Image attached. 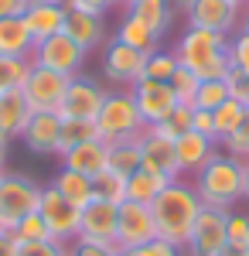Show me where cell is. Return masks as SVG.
I'll use <instances>...</instances> for the list:
<instances>
[{
  "label": "cell",
  "mask_w": 249,
  "mask_h": 256,
  "mask_svg": "<svg viewBox=\"0 0 249 256\" xmlns=\"http://www.w3.org/2000/svg\"><path fill=\"white\" fill-rule=\"evenodd\" d=\"M226 218H229L226 208H202L198 218H194L192 236L184 242V256H218L222 253L229 246Z\"/></svg>",
  "instance_id": "8fae6325"
},
{
  "label": "cell",
  "mask_w": 249,
  "mask_h": 256,
  "mask_svg": "<svg viewBox=\"0 0 249 256\" xmlns=\"http://www.w3.org/2000/svg\"><path fill=\"white\" fill-rule=\"evenodd\" d=\"M92 184H96V198H106L113 205H123L126 202V178L113 174V171H102Z\"/></svg>",
  "instance_id": "d590c367"
},
{
  "label": "cell",
  "mask_w": 249,
  "mask_h": 256,
  "mask_svg": "<svg viewBox=\"0 0 249 256\" xmlns=\"http://www.w3.org/2000/svg\"><path fill=\"white\" fill-rule=\"evenodd\" d=\"M41 188L38 181H31L28 174H0V226L14 229L24 216L38 212L41 202Z\"/></svg>",
  "instance_id": "5b68a950"
},
{
  "label": "cell",
  "mask_w": 249,
  "mask_h": 256,
  "mask_svg": "<svg viewBox=\"0 0 249 256\" xmlns=\"http://www.w3.org/2000/svg\"><path fill=\"white\" fill-rule=\"evenodd\" d=\"M0 256H18V239H14L10 229L0 236Z\"/></svg>",
  "instance_id": "c3c4849f"
},
{
  "label": "cell",
  "mask_w": 249,
  "mask_h": 256,
  "mask_svg": "<svg viewBox=\"0 0 249 256\" xmlns=\"http://www.w3.org/2000/svg\"><path fill=\"white\" fill-rule=\"evenodd\" d=\"M194 134H202V137H212L218 144V134H215V116H212V110H194Z\"/></svg>",
  "instance_id": "f6af8a7d"
},
{
  "label": "cell",
  "mask_w": 249,
  "mask_h": 256,
  "mask_svg": "<svg viewBox=\"0 0 249 256\" xmlns=\"http://www.w3.org/2000/svg\"><path fill=\"white\" fill-rule=\"evenodd\" d=\"M249 106H242V102H236V99H226L218 110H212V116H215V134H218V144L229 137L232 130L242 123V116H246Z\"/></svg>",
  "instance_id": "4dcf8cb0"
},
{
  "label": "cell",
  "mask_w": 249,
  "mask_h": 256,
  "mask_svg": "<svg viewBox=\"0 0 249 256\" xmlns=\"http://www.w3.org/2000/svg\"><path fill=\"white\" fill-rule=\"evenodd\" d=\"M144 68H147V52L130 48L116 38L102 48V76L116 89H134L144 79Z\"/></svg>",
  "instance_id": "8992f818"
},
{
  "label": "cell",
  "mask_w": 249,
  "mask_h": 256,
  "mask_svg": "<svg viewBox=\"0 0 249 256\" xmlns=\"http://www.w3.org/2000/svg\"><path fill=\"white\" fill-rule=\"evenodd\" d=\"M52 188H55L62 198H68L76 208H86L92 198H96V184H92V178L78 174V171H68V168H62L52 181Z\"/></svg>",
  "instance_id": "603a6c76"
},
{
  "label": "cell",
  "mask_w": 249,
  "mask_h": 256,
  "mask_svg": "<svg viewBox=\"0 0 249 256\" xmlns=\"http://www.w3.org/2000/svg\"><path fill=\"white\" fill-rule=\"evenodd\" d=\"M174 150H178V168H181V178H184V174L194 178L212 158H215V154H218V144H215L212 137H202V134L188 130L184 137L174 140Z\"/></svg>",
  "instance_id": "ffe728a7"
},
{
  "label": "cell",
  "mask_w": 249,
  "mask_h": 256,
  "mask_svg": "<svg viewBox=\"0 0 249 256\" xmlns=\"http://www.w3.org/2000/svg\"><path fill=\"white\" fill-rule=\"evenodd\" d=\"M171 181L168 178H160V174H154V171H136V174L126 178V202H140V205H150L154 198L160 195L164 188H168Z\"/></svg>",
  "instance_id": "4316f807"
},
{
  "label": "cell",
  "mask_w": 249,
  "mask_h": 256,
  "mask_svg": "<svg viewBox=\"0 0 249 256\" xmlns=\"http://www.w3.org/2000/svg\"><path fill=\"white\" fill-rule=\"evenodd\" d=\"M110 171L120 178H130L140 171V140H120L110 144Z\"/></svg>",
  "instance_id": "f1b7e54d"
},
{
  "label": "cell",
  "mask_w": 249,
  "mask_h": 256,
  "mask_svg": "<svg viewBox=\"0 0 249 256\" xmlns=\"http://www.w3.org/2000/svg\"><path fill=\"white\" fill-rule=\"evenodd\" d=\"M242 198L249 202V160H246V178H242Z\"/></svg>",
  "instance_id": "816d5d0a"
},
{
  "label": "cell",
  "mask_w": 249,
  "mask_h": 256,
  "mask_svg": "<svg viewBox=\"0 0 249 256\" xmlns=\"http://www.w3.org/2000/svg\"><path fill=\"white\" fill-rule=\"evenodd\" d=\"M218 256H249V246H236V242H229Z\"/></svg>",
  "instance_id": "681fc988"
},
{
  "label": "cell",
  "mask_w": 249,
  "mask_h": 256,
  "mask_svg": "<svg viewBox=\"0 0 249 256\" xmlns=\"http://www.w3.org/2000/svg\"><path fill=\"white\" fill-rule=\"evenodd\" d=\"M226 236H229V242H236V246H249V216L246 212H232L229 208Z\"/></svg>",
  "instance_id": "60d3db41"
},
{
  "label": "cell",
  "mask_w": 249,
  "mask_h": 256,
  "mask_svg": "<svg viewBox=\"0 0 249 256\" xmlns=\"http://www.w3.org/2000/svg\"><path fill=\"white\" fill-rule=\"evenodd\" d=\"M136 0H120V7H123V10H126V7H134Z\"/></svg>",
  "instance_id": "6f0895ef"
},
{
  "label": "cell",
  "mask_w": 249,
  "mask_h": 256,
  "mask_svg": "<svg viewBox=\"0 0 249 256\" xmlns=\"http://www.w3.org/2000/svg\"><path fill=\"white\" fill-rule=\"evenodd\" d=\"M171 7L178 10V14H188V10L194 7V0H171Z\"/></svg>",
  "instance_id": "f907efd6"
},
{
  "label": "cell",
  "mask_w": 249,
  "mask_h": 256,
  "mask_svg": "<svg viewBox=\"0 0 249 256\" xmlns=\"http://www.w3.org/2000/svg\"><path fill=\"white\" fill-rule=\"evenodd\" d=\"M28 4H65V0H28Z\"/></svg>",
  "instance_id": "9f6ffc18"
},
{
  "label": "cell",
  "mask_w": 249,
  "mask_h": 256,
  "mask_svg": "<svg viewBox=\"0 0 249 256\" xmlns=\"http://www.w3.org/2000/svg\"><path fill=\"white\" fill-rule=\"evenodd\" d=\"M140 168L144 171H154V174L168 178V181H178L181 178V168H178V150H174V140L164 137L160 130L147 126L140 134Z\"/></svg>",
  "instance_id": "5bb4252c"
},
{
  "label": "cell",
  "mask_w": 249,
  "mask_h": 256,
  "mask_svg": "<svg viewBox=\"0 0 249 256\" xmlns=\"http://www.w3.org/2000/svg\"><path fill=\"white\" fill-rule=\"evenodd\" d=\"M28 120H31V106H28V99L20 96V92L0 96V140L10 144L14 137H20L24 126H28Z\"/></svg>",
  "instance_id": "7402d4cb"
},
{
  "label": "cell",
  "mask_w": 249,
  "mask_h": 256,
  "mask_svg": "<svg viewBox=\"0 0 249 256\" xmlns=\"http://www.w3.org/2000/svg\"><path fill=\"white\" fill-rule=\"evenodd\" d=\"M31 62L34 65H44V68H52L58 76H82V68H86V52L78 48L76 41L68 38L65 31L55 34V38H44L34 44V52H31Z\"/></svg>",
  "instance_id": "ba28073f"
},
{
  "label": "cell",
  "mask_w": 249,
  "mask_h": 256,
  "mask_svg": "<svg viewBox=\"0 0 249 256\" xmlns=\"http://www.w3.org/2000/svg\"><path fill=\"white\" fill-rule=\"evenodd\" d=\"M168 82H171V89H174V96H178V102H188V106H194V92H198L202 79L194 76L192 68L178 65V72H174V76H171Z\"/></svg>",
  "instance_id": "74e56055"
},
{
  "label": "cell",
  "mask_w": 249,
  "mask_h": 256,
  "mask_svg": "<svg viewBox=\"0 0 249 256\" xmlns=\"http://www.w3.org/2000/svg\"><path fill=\"white\" fill-rule=\"evenodd\" d=\"M116 41H123V44H130V48H140V52H147V55L160 48V38H157L136 14H130V10H123V20L116 24Z\"/></svg>",
  "instance_id": "cb8c5ba5"
},
{
  "label": "cell",
  "mask_w": 249,
  "mask_h": 256,
  "mask_svg": "<svg viewBox=\"0 0 249 256\" xmlns=\"http://www.w3.org/2000/svg\"><path fill=\"white\" fill-rule=\"evenodd\" d=\"M178 55H174V48L168 52V48H157V52H150L147 55V68H144V79H160V82H168L178 72Z\"/></svg>",
  "instance_id": "d6a6232c"
},
{
  "label": "cell",
  "mask_w": 249,
  "mask_h": 256,
  "mask_svg": "<svg viewBox=\"0 0 249 256\" xmlns=\"http://www.w3.org/2000/svg\"><path fill=\"white\" fill-rule=\"evenodd\" d=\"M202 198L194 192V184H188L184 178L171 181L160 195L150 202V212H154V226H157V239H168L174 246L184 250V242L194 229V218L202 212Z\"/></svg>",
  "instance_id": "6da1fadb"
},
{
  "label": "cell",
  "mask_w": 249,
  "mask_h": 256,
  "mask_svg": "<svg viewBox=\"0 0 249 256\" xmlns=\"http://www.w3.org/2000/svg\"><path fill=\"white\" fill-rule=\"evenodd\" d=\"M65 7H78V10H92V14H110L113 7H120V0H65Z\"/></svg>",
  "instance_id": "ee69618b"
},
{
  "label": "cell",
  "mask_w": 249,
  "mask_h": 256,
  "mask_svg": "<svg viewBox=\"0 0 249 256\" xmlns=\"http://www.w3.org/2000/svg\"><path fill=\"white\" fill-rule=\"evenodd\" d=\"M65 14H68L65 4H28V10L20 14V20H24V28L31 31V38L38 44V41H44V38L62 34Z\"/></svg>",
  "instance_id": "44dd1931"
},
{
  "label": "cell",
  "mask_w": 249,
  "mask_h": 256,
  "mask_svg": "<svg viewBox=\"0 0 249 256\" xmlns=\"http://www.w3.org/2000/svg\"><path fill=\"white\" fill-rule=\"evenodd\" d=\"M194 126V106H188V102H178L168 116L160 120L154 130H160L164 137H171V140H178V137H184L188 130Z\"/></svg>",
  "instance_id": "f546056e"
},
{
  "label": "cell",
  "mask_w": 249,
  "mask_h": 256,
  "mask_svg": "<svg viewBox=\"0 0 249 256\" xmlns=\"http://www.w3.org/2000/svg\"><path fill=\"white\" fill-rule=\"evenodd\" d=\"M38 212L52 232V242H72L78 236V226H82V208H76L68 198H62L52 188L44 184L41 188V202H38Z\"/></svg>",
  "instance_id": "52a82bcc"
},
{
  "label": "cell",
  "mask_w": 249,
  "mask_h": 256,
  "mask_svg": "<svg viewBox=\"0 0 249 256\" xmlns=\"http://www.w3.org/2000/svg\"><path fill=\"white\" fill-rule=\"evenodd\" d=\"M226 52H229V65H232V68L249 76V31H246V28H239V31H232V34H229Z\"/></svg>",
  "instance_id": "8d00e7d4"
},
{
  "label": "cell",
  "mask_w": 249,
  "mask_h": 256,
  "mask_svg": "<svg viewBox=\"0 0 249 256\" xmlns=\"http://www.w3.org/2000/svg\"><path fill=\"white\" fill-rule=\"evenodd\" d=\"M140 253L144 256H184V250L174 246V242H168V239H154L147 246H140Z\"/></svg>",
  "instance_id": "bcb514c9"
},
{
  "label": "cell",
  "mask_w": 249,
  "mask_h": 256,
  "mask_svg": "<svg viewBox=\"0 0 249 256\" xmlns=\"http://www.w3.org/2000/svg\"><path fill=\"white\" fill-rule=\"evenodd\" d=\"M188 28H205L215 34H226L242 28V7H236L229 0H194V7L184 14Z\"/></svg>",
  "instance_id": "4fadbf2b"
},
{
  "label": "cell",
  "mask_w": 249,
  "mask_h": 256,
  "mask_svg": "<svg viewBox=\"0 0 249 256\" xmlns=\"http://www.w3.org/2000/svg\"><path fill=\"white\" fill-rule=\"evenodd\" d=\"M14 232V239L18 242H48L52 239V232H48V226H44V218H41V212H31V216H24L10 229Z\"/></svg>",
  "instance_id": "e575fe53"
},
{
  "label": "cell",
  "mask_w": 249,
  "mask_h": 256,
  "mask_svg": "<svg viewBox=\"0 0 249 256\" xmlns=\"http://www.w3.org/2000/svg\"><path fill=\"white\" fill-rule=\"evenodd\" d=\"M226 86H229V99H236V102L249 106V76H246V72H236V68H229Z\"/></svg>",
  "instance_id": "b9f144b4"
},
{
  "label": "cell",
  "mask_w": 249,
  "mask_h": 256,
  "mask_svg": "<svg viewBox=\"0 0 249 256\" xmlns=\"http://www.w3.org/2000/svg\"><path fill=\"white\" fill-rule=\"evenodd\" d=\"M116 218H120V205L106 202V198H92L82 208V226L78 236L89 242H102V246H116Z\"/></svg>",
  "instance_id": "2e32d148"
},
{
  "label": "cell",
  "mask_w": 249,
  "mask_h": 256,
  "mask_svg": "<svg viewBox=\"0 0 249 256\" xmlns=\"http://www.w3.org/2000/svg\"><path fill=\"white\" fill-rule=\"evenodd\" d=\"M226 99H229L226 79H202L198 92H194V110H218Z\"/></svg>",
  "instance_id": "836d02e7"
},
{
  "label": "cell",
  "mask_w": 249,
  "mask_h": 256,
  "mask_svg": "<svg viewBox=\"0 0 249 256\" xmlns=\"http://www.w3.org/2000/svg\"><path fill=\"white\" fill-rule=\"evenodd\" d=\"M116 256H144V253H140V250H120Z\"/></svg>",
  "instance_id": "db71d44e"
},
{
  "label": "cell",
  "mask_w": 249,
  "mask_h": 256,
  "mask_svg": "<svg viewBox=\"0 0 249 256\" xmlns=\"http://www.w3.org/2000/svg\"><path fill=\"white\" fill-rule=\"evenodd\" d=\"M65 89H68V76H58L44 65H31V76L24 82L20 96L28 99L31 113H58L62 99H65Z\"/></svg>",
  "instance_id": "30bf717a"
},
{
  "label": "cell",
  "mask_w": 249,
  "mask_h": 256,
  "mask_svg": "<svg viewBox=\"0 0 249 256\" xmlns=\"http://www.w3.org/2000/svg\"><path fill=\"white\" fill-rule=\"evenodd\" d=\"M229 38L205 28H184V34L174 44V55L184 68H192L198 79H226L229 76Z\"/></svg>",
  "instance_id": "3957f363"
},
{
  "label": "cell",
  "mask_w": 249,
  "mask_h": 256,
  "mask_svg": "<svg viewBox=\"0 0 249 256\" xmlns=\"http://www.w3.org/2000/svg\"><path fill=\"white\" fill-rule=\"evenodd\" d=\"M31 58H18V55H0V96L7 92H20L24 82L31 76Z\"/></svg>",
  "instance_id": "83f0119b"
},
{
  "label": "cell",
  "mask_w": 249,
  "mask_h": 256,
  "mask_svg": "<svg viewBox=\"0 0 249 256\" xmlns=\"http://www.w3.org/2000/svg\"><path fill=\"white\" fill-rule=\"evenodd\" d=\"M62 31L76 41L86 55H89L92 48H99V44L106 41V18H102V14H92V10L68 7V14H65V28H62Z\"/></svg>",
  "instance_id": "d6986e66"
},
{
  "label": "cell",
  "mask_w": 249,
  "mask_h": 256,
  "mask_svg": "<svg viewBox=\"0 0 249 256\" xmlns=\"http://www.w3.org/2000/svg\"><path fill=\"white\" fill-rule=\"evenodd\" d=\"M18 256H65V242H18Z\"/></svg>",
  "instance_id": "7bdbcfd3"
},
{
  "label": "cell",
  "mask_w": 249,
  "mask_h": 256,
  "mask_svg": "<svg viewBox=\"0 0 249 256\" xmlns=\"http://www.w3.org/2000/svg\"><path fill=\"white\" fill-rule=\"evenodd\" d=\"M96 130L99 140L106 144H120V140H140V134L147 130V123L136 110V99L130 89H110L106 102L96 113Z\"/></svg>",
  "instance_id": "277c9868"
},
{
  "label": "cell",
  "mask_w": 249,
  "mask_h": 256,
  "mask_svg": "<svg viewBox=\"0 0 249 256\" xmlns=\"http://www.w3.org/2000/svg\"><path fill=\"white\" fill-rule=\"evenodd\" d=\"M58 158H62V168L78 171V174L96 181L102 171H110V144H106V140H86V144H78V147L62 150Z\"/></svg>",
  "instance_id": "ac0fdd59"
},
{
  "label": "cell",
  "mask_w": 249,
  "mask_h": 256,
  "mask_svg": "<svg viewBox=\"0 0 249 256\" xmlns=\"http://www.w3.org/2000/svg\"><path fill=\"white\" fill-rule=\"evenodd\" d=\"M229 4H236V7H246L249 0H229Z\"/></svg>",
  "instance_id": "680465c9"
},
{
  "label": "cell",
  "mask_w": 249,
  "mask_h": 256,
  "mask_svg": "<svg viewBox=\"0 0 249 256\" xmlns=\"http://www.w3.org/2000/svg\"><path fill=\"white\" fill-rule=\"evenodd\" d=\"M242 178H246V160L232 154H215V158L194 174V192L202 198L205 208H236L242 202Z\"/></svg>",
  "instance_id": "7a4b0ae2"
},
{
  "label": "cell",
  "mask_w": 249,
  "mask_h": 256,
  "mask_svg": "<svg viewBox=\"0 0 249 256\" xmlns=\"http://www.w3.org/2000/svg\"><path fill=\"white\" fill-rule=\"evenodd\" d=\"M28 10V0H0V20L4 18H20Z\"/></svg>",
  "instance_id": "7dc6e473"
},
{
  "label": "cell",
  "mask_w": 249,
  "mask_h": 256,
  "mask_svg": "<svg viewBox=\"0 0 249 256\" xmlns=\"http://www.w3.org/2000/svg\"><path fill=\"white\" fill-rule=\"evenodd\" d=\"M242 28H246V31H249V4H246V7H242Z\"/></svg>",
  "instance_id": "11a10c76"
},
{
  "label": "cell",
  "mask_w": 249,
  "mask_h": 256,
  "mask_svg": "<svg viewBox=\"0 0 249 256\" xmlns=\"http://www.w3.org/2000/svg\"><path fill=\"white\" fill-rule=\"evenodd\" d=\"M120 246H102V242H89V239L76 236L72 242H65V256H116Z\"/></svg>",
  "instance_id": "ab89813d"
},
{
  "label": "cell",
  "mask_w": 249,
  "mask_h": 256,
  "mask_svg": "<svg viewBox=\"0 0 249 256\" xmlns=\"http://www.w3.org/2000/svg\"><path fill=\"white\" fill-rule=\"evenodd\" d=\"M20 140L31 154H41V158L62 154V113H31Z\"/></svg>",
  "instance_id": "e0dca14e"
},
{
  "label": "cell",
  "mask_w": 249,
  "mask_h": 256,
  "mask_svg": "<svg viewBox=\"0 0 249 256\" xmlns=\"http://www.w3.org/2000/svg\"><path fill=\"white\" fill-rule=\"evenodd\" d=\"M126 10L136 14V18L144 20L157 38H164V34H168V28H171V20H174L171 0H136L134 7H126Z\"/></svg>",
  "instance_id": "484cf974"
},
{
  "label": "cell",
  "mask_w": 249,
  "mask_h": 256,
  "mask_svg": "<svg viewBox=\"0 0 249 256\" xmlns=\"http://www.w3.org/2000/svg\"><path fill=\"white\" fill-rule=\"evenodd\" d=\"M4 232H7V229H4V226H0V236H4Z\"/></svg>",
  "instance_id": "91938a15"
},
{
  "label": "cell",
  "mask_w": 249,
  "mask_h": 256,
  "mask_svg": "<svg viewBox=\"0 0 249 256\" xmlns=\"http://www.w3.org/2000/svg\"><path fill=\"white\" fill-rule=\"evenodd\" d=\"M106 86L92 76H72L68 79V89H65V99H62V106H58V113L65 120H96V113L102 110V102H106Z\"/></svg>",
  "instance_id": "9c48e42d"
},
{
  "label": "cell",
  "mask_w": 249,
  "mask_h": 256,
  "mask_svg": "<svg viewBox=\"0 0 249 256\" xmlns=\"http://www.w3.org/2000/svg\"><path fill=\"white\" fill-rule=\"evenodd\" d=\"M4 160H7V140H0V174H4Z\"/></svg>",
  "instance_id": "f5cc1de1"
},
{
  "label": "cell",
  "mask_w": 249,
  "mask_h": 256,
  "mask_svg": "<svg viewBox=\"0 0 249 256\" xmlns=\"http://www.w3.org/2000/svg\"><path fill=\"white\" fill-rule=\"evenodd\" d=\"M222 150L232 154V158H239V160H249V110H246V116H242V123L222 140Z\"/></svg>",
  "instance_id": "f35d334b"
},
{
  "label": "cell",
  "mask_w": 249,
  "mask_h": 256,
  "mask_svg": "<svg viewBox=\"0 0 249 256\" xmlns=\"http://www.w3.org/2000/svg\"><path fill=\"white\" fill-rule=\"evenodd\" d=\"M157 239V226H154L150 205L140 202H123L120 205V218H116V246L120 250H140Z\"/></svg>",
  "instance_id": "7c38bea8"
},
{
  "label": "cell",
  "mask_w": 249,
  "mask_h": 256,
  "mask_svg": "<svg viewBox=\"0 0 249 256\" xmlns=\"http://www.w3.org/2000/svg\"><path fill=\"white\" fill-rule=\"evenodd\" d=\"M34 52V38L24 28L20 18H4L0 20V55H18V58H31Z\"/></svg>",
  "instance_id": "d4e9b609"
},
{
  "label": "cell",
  "mask_w": 249,
  "mask_h": 256,
  "mask_svg": "<svg viewBox=\"0 0 249 256\" xmlns=\"http://www.w3.org/2000/svg\"><path fill=\"white\" fill-rule=\"evenodd\" d=\"M130 92H134L136 110H140V116H144L147 126H157L178 106V96H174L171 82H160V79H140Z\"/></svg>",
  "instance_id": "9a60e30c"
},
{
  "label": "cell",
  "mask_w": 249,
  "mask_h": 256,
  "mask_svg": "<svg viewBox=\"0 0 249 256\" xmlns=\"http://www.w3.org/2000/svg\"><path fill=\"white\" fill-rule=\"evenodd\" d=\"M86 140H99L96 120H65L62 116V150L68 147H78Z\"/></svg>",
  "instance_id": "1f68e13d"
}]
</instances>
